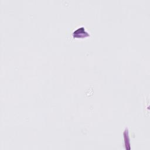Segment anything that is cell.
I'll return each instance as SVG.
<instances>
[{
	"instance_id": "obj_1",
	"label": "cell",
	"mask_w": 150,
	"mask_h": 150,
	"mask_svg": "<svg viewBox=\"0 0 150 150\" xmlns=\"http://www.w3.org/2000/svg\"><path fill=\"white\" fill-rule=\"evenodd\" d=\"M90 35L86 31L84 27H80L74 30L73 33V36L74 38H84L87 36H89Z\"/></svg>"
}]
</instances>
